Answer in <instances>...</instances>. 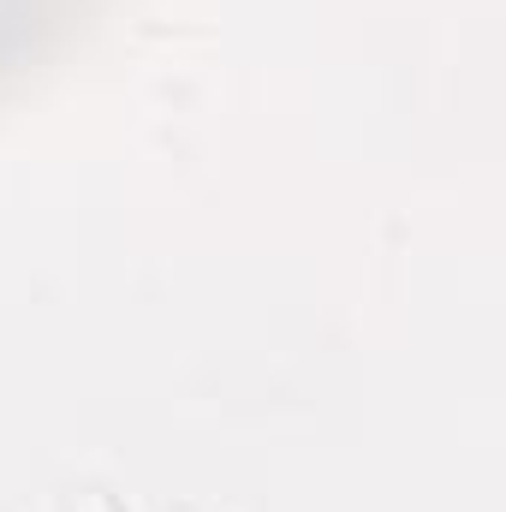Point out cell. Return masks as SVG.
<instances>
[{"label":"cell","instance_id":"obj_1","mask_svg":"<svg viewBox=\"0 0 506 512\" xmlns=\"http://www.w3.org/2000/svg\"><path fill=\"white\" fill-rule=\"evenodd\" d=\"M72 512H114V507H108L102 495H78V501H72Z\"/></svg>","mask_w":506,"mask_h":512}]
</instances>
